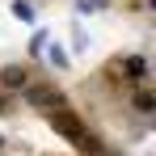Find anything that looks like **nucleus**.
Returning a JSON list of instances; mask_svg holds the SVG:
<instances>
[{
  "label": "nucleus",
  "instance_id": "f257e3e1",
  "mask_svg": "<svg viewBox=\"0 0 156 156\" xmlns=\"http://www.w3.org/2000/svg\"><path fill=\"white\" fill-rule=\"evenodd\" d=\"M4 84H9V89H21V84H26V72H17V68H9V72H4Z\"/></svg>",
  "mask_w": 156,
  "mask_h": 156
}]
</instances>
